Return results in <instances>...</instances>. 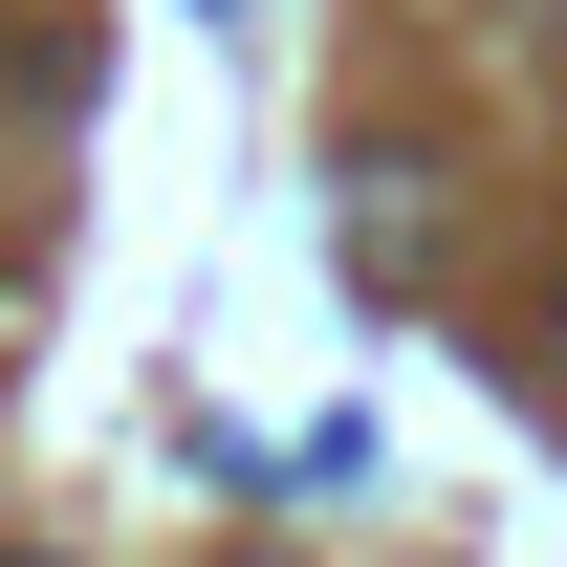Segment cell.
<instances>
[{"label":"cell","mask_w":567,"mask_h":567,"mask_svg":"<svg viewBox=\"0 0 567 567\" xmlns=\"http://www.w3.org/2000/svg\"><path fill=\"white\" fill-rule=\"evenodd\" d=\"M546 415H567V371H546Z\"/></svg>","instance_id":"1"}]
</instances>
